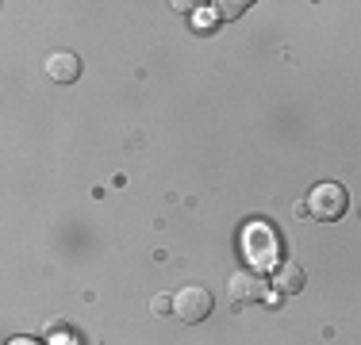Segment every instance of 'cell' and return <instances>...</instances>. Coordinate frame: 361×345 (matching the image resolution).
Wrapping results in <instances>:
<instances>
[{
	"label": "cell",
	"instance_id": "277c9868",
	"mask_svg": "<svg viewBox=\"0 0 361 345\" xmlns=\"http://www.w3.org/2000/svg\"><path fill=\"white\" fill-rule=\"evenodd\" d=\"M227 291H231V299H235V303H262V299H269L265 280L257 276V269H238L227 280Z\"/></svg>",
	"mask_w": 361,
	"mask_h": 345
},
{
	"label": "cell",
	"instance_id": "52a82bcc",
	"mask_svg": "<svg viewBox=\"0 0 361 345\" xmlns=\"http://www.w3.org/2000/svg\"><path fill=\"white\" fill-rule=\"evenodd\" d=\"M154 315H173V296H154Z\"/></svg>",
	"mask_w": 361,
	"mask_h": 345
},
{
	"label": "cell",
	"instance_id": "9c48e42d",
	"mask_svg": "<svg viewBox=\"0 0 361 345\" xmlns=\"http://www.w3.org/2000/svg\"><path fill=\"white\" fill-rule=\"evenodd\" d=\"M12 345H39V341H27V338H20V341H12Z\"/></svg>",
	"mask_w": 361,
	"mask_h": 345
},
{
	"label": "cell",
	"instance_id": "6da1fadb",
	"mask_svg": "<svg viewBox=\"0 0 361 345\" xmlns=\"http://www.w3.org/2000/svg\"><path fill=\"white\" fill-rule=\"evenodd\" d=\"M346 188L342 184H315L307 196V215L319 222H338L346 215Z\"/></svg>",
	"mask_w": 361,
	"mask_h": 345
},
{
	"label": "cell",
	"instance_id": "3957f363",
	"mask_svg": "<svg viewBox=\"0 0 361 345\" xmlns=\"http://www.w3.org/2000/svg\"><path fill=\"white\" fill-rule=\"evenodd\" d=\"M173 315L180 322H204L212 315V291L200 288V284H188V288L177 291L173 299Z\"/></svg>",
	"mask_w": 361,
	"mask_h": 345
},
{
	"label": "cell",
	"instance_id": "7a4b0ae2",
	"mask_svg": "<svg viewBox=\"0 0 361 345\" xmlns=\"http://www.w3.org/2000/svg\"><path fill=\"white\" fill-rule=\"evenodd\" d=\"M243 246H246V253H250L254 269H273V265H277V234H273L265 222H254V227H246Z\"/></svg>",
	"mask_w": 361,
	"mask_h": 345
},
{
	"label": "cell",
	"instance_id": "5b68a950",
	"mask_svg": "<svg viewBox=\"0 0 361 345\" xmlns=\"http://www.w3.org/2000/svg\"><path fill=\"white\" fill-rule=\"evenodd\" d=\"M42 69H47V77L50 81H58V84H73L77 77H81V58L73 54V50H54V54L42 62Z\"/></svg>",
	"mask_w": 361,
	"mask_h": 345
},
{
	"label": "cell",
	"instance_id": "8992f818",
	"mask_svg": "<svg viewBox=\"0 0 361 345\" xmlns=\"http://www.w3.org/2000/svg\"><path fill=\"white\" fill-rule=\"evenodd\" d=\"M273 284H277V291H300L304 288V269L300 265H277L273 269Z\"/></svg>",
	"mask_w": 361,
	"mask_h": 345
},
{
	"label": "cell",
	"instance_id": "ba28073f",
	"mask_svg": "<svg viewBox=\"0 0 361 345\" xmlns=\"http://www.w3.org/2000/svg\"><path fill=\"white\" fill-rule=\"evenodd\" d=\"M216 8L227 15V20H231V15H243V12H246V4H216Z\"/></svg>",
	"mask_w": 361,
	"mask_h": 345
}]
</instances>
